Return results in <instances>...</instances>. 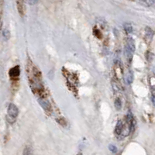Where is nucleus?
Masks as SVG:
<instances>
[{
	"instance_id": "1",
	"label": "nucleus",
	"mask_w": 155,
	"mask_h": 155,
	"mask_svg": "<svg viewBox=\"0 0 155 155\" xmlns=\"http://www.w3.org/2000/svg\"><path fill=\"white\" fill-rule=\"evenodd\" d=\"M18 115H19V110H18L17 105L13 103H10L9 105L8 110H7V121L9 123H13L17 120Z\"/></svg>"
},
{
	"instance_id": "2",
	"label": "nucleus",
	"mask_w": 155,
	"mask_h": 155,
	"mask_svg": "<svg viewBox=\"0 0 155 155\" xmlns=\"http://www.w3.org/2000/svg\"><path fill=\"white\" fill-rule=\"evenodd\" d=\"M134 51H135V43L133 40L132 38H127L126 45H125V49H124V54L129 61L132 59Z\"/></svg>"
},
{
	"instance_id": "3",
	"label": "nucleus",
	"mask_w": 155,
	"mask_h": 155,
	"mask_svg": "<svg viewBox=\"0 0 155 155\" xmlns=\"http://www.w3.org/2000/svg\"><path fill=\"white\" fill-rule=\"evenodd\" d=\"M9 75L12 78H17L19 77V75H20V68H19V65H17V66L13 67V68H11L9 70Z\"/></svg>"
},
{
	"instance_id": "4",
	"label": "nucleus",
	"mask_w": 155,
	"mask_h": 155,
	"mask_svg": "<svg viewBox=\"0 0 155 155\" xmlns=\"http://www.w3.org/2000/svg\"><path fill=\"white\" fill-rule=\"evenodd\" d=\"M124 124L122 122V120H119L116 123V126L115 127V134L116 136H121L123 133V130Z\"/></svg>"
},
{
	"instance_id": "5",
	"label": "nucleus",
	"mask_w": 155,
	"mask_h": 155,
	"mask_svg": "<svg viewBox=\"0 0 155 155\" xmlns=\"http://www.w3.org/2000/svg\"><path fill=\"white\" fill-rule=\"evenodd\" d=\"M23 155H33V151L32 148L29 146H27L23 150Z\"/></svg>"
},
{
	"instance_id": "6",
	"label": "nucleus",
	"mask_w": 155,
	"mask_h": 155,
	"mask_svg": "<svg viewBox=\"0 0 155 155\" xmlns=\"http://www.w3.org/2000/svg\"><path fill=\"white\" fill-rule=\"evenodd\" d=\"M142 3L147 5L148 6H154L155 5V0H140Z\"/></svg>"
},
{
	"instance_id": "7",
	"label": "nucleus",
	"mask_w": 155,
	"mask_h": 155,
	"mask_svg": "<svg viewBox=\"0 0 155 155\" xmlns=\"http://www.w3.org/2000/svg\"><path fill=\"white\" fill-rule=\"evenodd\" d=\"M115 107H116V109H117V110H120V109H121L122 103H121V101H120V99H119V98H117V99H116Z\"/></svg>"
},
{
	"instance_id": "8",
	"label": "nucleus",
	"mask_w": 155,
	"mask_h": 155,
	"mask_svg": "<svg viewBox=\"0 0 155 155\" xmlns=\"http://www.w3.org/2000/svg\"><path fill=\"white\" fill-rule=\"evenodd\" d=\"M124 29L126 30V32L127 34H130V33H132L133 29H132V26L129 24V23H126L125 24V27H124Z\"/></svg>"
},
{
	"instance_id": "9",
	"label": "nucleus",
	"mask_w": 155,
	"mask_h": 155,
	"mask_svg": "<svg viewBox=\"0 0 155 155\" xmlns=\"http://www.w3.org/2000/svg\"><path fill=\"white\" fill-rule=\"evenodd\" d=\"M2 35H3V37H4V39L6 40H8L9 39V37H10V34H9V32L8 31V30H4L3 31V33H2Z\"/></svg>"
},
{
	"instance_id": "10",
	"label": "nucleus",
	"mask_w": 155,
	"mask_h": 155,
	"mask_svg": "<svg viewBox=\"0 0 155 155\" xmlns=\"http://www.w3.org/2000/svg\"><path fill=\"white\" fill-rule=\"evenodd\" d=\"M133 78V77L132 73L129 72V73H128V75H127V76H126V81H127V82L129 83V84H130V83H132Z\"/></svg>"
},
{
	"instance_id": "11",
	"label": "nucleus",
	"mask_w": 155,
	"mask_h": 155,
	"mask_svg": "<svg viewBox=\"0 0 155 155\" xmlns=\"http://www.w3.org/2000/svg\"><path fill=\"white\" fill-rule=\"evenodd\" d=\"M109 150L112 151V152H113V153H116V151H117V149H116V147L114 145H109Z\"/></svg>"
},
{
	"instance_id": "12",
	"label": "nucleus",
	"mask_w": 155,
	"mask_h": 155,
	"mask_svg": "<svg viewBox=\"0 0 155 155\" xmlns=\"http://www.w3.org/2000/svg\"><path fill=\"white\" fill-rule=\"evenodd\" d=\"M37 1V0H28V2H29L30 4H34Z\"/></svg>"
},
{
	"instance_id": "13",
	"label": "nucleus",
	"mask_w": 155,
	"mask_h": 155,
	"mask_svg": "<svg viewBox=\"0 0 155 155\" xmlns=\"http://www.w3.org/2000/svg\"><path fill=\"white\" fill-rule=\"evenodd\" d=\"M152 100H153V103L155 106V97L154 96H153V98H152Z\"/></svg>"
},
{
	"instance_id": "14",
	"label": "nucleus",
	"mask_w": 155,
	"mask_h": 155,
	"mask_svg": "<svg viewBox=\"0 0 155 155\" xmlns=\"http://www.w3.org/2000/svg\"><path fill=\"white\" fill-rule=\"evenodd\" d=\"M78 155H82V154H78Z\"/></svg>"
}]
</instances>
